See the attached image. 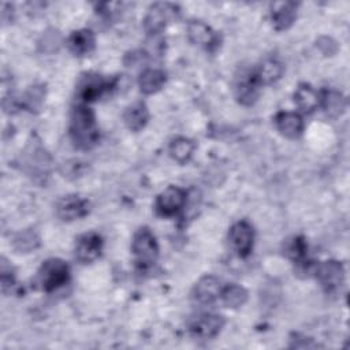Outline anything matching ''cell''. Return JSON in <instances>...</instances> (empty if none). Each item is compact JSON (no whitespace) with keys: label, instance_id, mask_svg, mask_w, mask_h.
I'll return each instance as SVG.
<instances>
[{"label":"cell","instance_id":"1","mask_svg":"<svg viewBox=\"0 0 350 350\" xmlns=\"http://www.w3.org/2000/svg\"><path fill=\"white\" fill-rule=\"evenodd\" d=\"M70 138L75 148L81 150L92 149L100 139V130L96 115L86 104H77L70 115Z\"/></svg>","mask_w":350,"mask_h":350},{"label":"cell","instance_id":"2","mask_svg":"<svg viewBox=\"0 0 350 350\" xmlns=\"http://www.w3.org/2000/svg\"><path fill=\"white\" fill-rule=\"evenodd\" d=\"M68 280H70V267L66 261L60 258L45 260L41 264L36 278V283L45 293L59 290L60 287L67 284Z\"/></svg>","mask_w":350,"mask_h":350},{"label":"cell","instance_id":"3","mask_svg":"<svg viewBox=\"0 0 350 350\" xmlns=\"http://www.w3.org/2000/svg\"><path fill=\"white\" fill-rule=\"evenodd\" d=\"M131 252L134 254L135 264L146 269L152 267L159 257V245L156 237L148 227H139L131 241Z\"/></svg>","mask_w":350,"mask_h":350},{"label":"cell","instance_id":"4","mask_svg":"<svg viewBox=\"0 0 350 350\" xmlns=\"http://www.w3.org/2000/svg\"><path fill=\"white\" fill-rule=\"evenodd\" d=\"M116 86V78H104L98 74H85L77 85V97L82 104L96 101Z\"/></svg>","mask_w":350,"mask_h":350},{"label":"cell","instance_id":"5","mask_svg":"<svg viewBox=\"0 0 350 350\" xmlns=\"http://www.w3.org/2000/svg\"><path fill=\"white\" fill-rule=\"evenodd\" d=\"M179 16V8L171 3H154L148 8L144 27L148 34L156 36L172 21Z\"/></svg>","mask_w":350,"mask_h":350},{"label":"cell","instance_id":"6","mask_svg":"<svg viewBox=\"0 0 350 350\" xmlns=\"http://www.w3.org/2000/svg\"><path fill=\"white\" fill-rule=\"evenodd\" d=\"M313 275L316 276L320 286L327 293L336 291L343 284V280H345L343 265L335 260H327L323 262H317Z\"/></svg>","mask_w":350,"mask_h":350},{"label":"cell","instance_id":"7","mask_svg":"<svg viewBox=\"0 0 350 350\" xmlns=\"http://www.w3.org/2000/svg\"><path fill=\"white\" fill-rule=\"evenodd\" d=\"M224 325V319L216 313H198L189 320V331L200 339H211L216 336Z\"/></svg>","mask_w":350,"mask_h":350},{"label":"cell","instance_id":"8","mask_svg":"<svg viewBox=\"0 0 350 350\" xmlns=\"http://www.w3.org/2000/svg\"><path fill=\"white\" fill-rule=\"evenodd\" d=\"M228 241H230L231 249L239 257H246L250 254L253 249L254 230L246 220L237 221L235 224L231 226L228 231Z\"/></svg>","mask_w":350,"mask_h":350},{"label":"cell","instance_id":"9","mask_svg":"<svg viewBox=\"0 0 350 350\" xmlns=\"http://www.w3.org/2000/svg\"><path fill=\"white\" fill-rule=\"evenodd\" d=\"M103 250V238L97 232H85L75 241L74 256L82 264H89L97 260Z\"/></svg>","mask_w":350,"mask_h":350},{"label":"cell","instance_id":"10","mask_svg":"<svg viewBox=\"0 0 350 350\" xmlns=\"http://www.w3.org/2000/svg\"><path fill=\"white\" fill-rule=\"evenodd\" d=\"M186 202V191L178 186H168L156 198V211L161 216L176 215Z\"/></svg>","mask_w":350,"mask_h":350},{"label":"cell","instance_id":"11","mask_svg":"<svg viewBox=\"0 0 350 350\" xmlns=\"http://www.w3.org/2000/svg\"><path fill=\"white\" fill-rule=\"evenodd\" d=\"M89 212V201L81 196L70 194L60 198L56 204V215L63 221L81 219Z\"/></svg>","mask_w":350,"mask_h":350},{"label":"cell","instance_id":"12","mask_svg":"<svg viewBox=\"0 0 350 350\" xmlns=\"http://www.w3.org/2000/svg\"><path fill=\"white\" fill-rule=\"evenodd\" d=\"M260 83L252 71H242L239 77H237L234 83V92L238 103L242 105H252L258 97Z\"/></svg>","mask_w":350,"mask_h":350},{"label":"cell","instance_id":"13","mask_svg":"<svg viewBox=\"0 0 350 350\" xmlns=\"http://www.w3.org/2000/svg\"><path fill=\"white\" fill-rule=\"evenodd\" d=\"M187 37L194 45L206 51H213L219 46V36L201 21H191L187 25Z\"/></svg>","mask_w":350,"mask_h":350},{"label":"cell","instance_id":"14","mask_svg":"<svg viewBox=\"0 0 350 350\" xmlns=\"http://www.w3.org/2000/svg\"><path fill=\"white\" fill-rule=\"evenodd\" d=\"M221 288L223 287L217 278H215L212 275H206L196 283L191 295H193L194 301H197L198 304L206 305V304L215 302L220 297Z\"/></svg>","mask_w":350,"mask_h":350},{"label":"cell","instance_id":"15","mask_svg":"<svg viewBox=\"0 0 350 350\" xmlns=\"http://www.w3.org/2000/svg\"><path fill=\"white\" fill-rule=\"evenodd\" d=\"M297 18V4L293 1H278L271 4V21L276 30L288 29Z\"/></svg>","mask_w":350,"mask_h":350},{"label":"cell","instance_id":"16","mask_svg":"<svg viewBox=\"0 0 350 350\" xmlns=\"http://www.w3.org/2000/svg\"><path fill=\"white\" fill-rule=\"evenodd\" d=\"M275 126L282 135L295 139L302 134L304 120L295 112H279L275 116Z\"/></svg>","mask_w":350,"mask_h":350},{"label":"cell","instance_id":"17","mask_svg":"<svg viewBox=\"0 0 350 350\" xmlns=\"http://www.w3.org/2000/svg\"><path fill=\"white\" fill-rule=\"evenodd\" d=\"M149 120V111L144 101H135L130 104L123 112V122L131 131H139L146 126Z\"/></svg>","mask_w":350,"mask_h":350},{"label":"cell","instance_id":"18","mask_svg":"<svg viewBox=\"0 0 350 350\" xmlns=\"http://www.w3.org/2000/svg\"><path fill=\"white\" fill-rule=\"evenodd\" d=\"M68 49L77 55V56H83L90 53L94 49L96 45V37L92 30L89 29H81L75 30L70 34L67 40Z\"/></svg>","mask_w":350,"mask_h":350},{"label":"cell","instance_id":"19","mask_svg":"<svg viewBox=\"0 0 350 350\" xmlns=\"http://www.w3.org/2000/svg\"><path fill=\"white\" fill-rule=\"evenodd\" d=\"M253 72L260 85H269L282 77L283 64L279 60L269 57L262 60L257 68L253 70Z\"/></svg>","mask_w":350,"mask_h":350},{"label":"cell","instance_id":"20","mask_svg":"<svg viewBox=\"0 0 350 350\" xmlns=\"http://www.w3.org/2000/svg\"><path fill=\"white\" fill-rule=\"evenodd\" d=\"M165 81H167V75L163 70L146 68L141 72L138 78V86L142 93L153 94L164 86Z\"/></svg>","mask_w":350,"mask_h":350},{"label":"cell","instance_id":"21","mask_svg":"<svg viewBox=\"0 0 350 350\" xmlns=\"http://www.w3.org/2000/svg\"><path fill=\"white\" fill-rule=\"evenodd\" d=\"M294 103L304 113L313 112L320 104V96L308 83H301L294 92Z\"/></svg>","mask_w":350,"mask_h":350},{"label":"cell","instance_id":"22","mask_svg":"<svg viewBox=\"0 0 350 350\" xmlns=\"http://www.w3.org/2000/svg\"><path fill=\"white\" fill-rule=\"evenodd\" d=\"M320 103L325 113L331 118L340 116L346 108V98L335 90H325L320 97Z\"/></svg>","mask_w":350,"mask_h":350},{"label":"cell","instance_id":"23","mask_svg":"<svg viewBox=\"0 0 350 350\" xmlns=\"http://www.w3.org/2000/svg\"><path fill=\"white\" fill-rule=\"evenodd\" d=\"M283 252L294 264H299L308 258V243L304 237H291L284 242Z\"/></svg>","mask_w":350,"mask_h":350},{"label":"cell","instance_id":"24","mask_svg":"<svg viewBox=\"0 0 350 350\" xmlns=\"http://www.w3.org/2000/svg\"><path fill=\"white\" fill-rule=\"evenodd\" d=\"M194 142L186 137H178L170 144V154L179 164H185L190 160L194 152Z\"/></svg>","mask_w":350,"mask_h":350},{"label":"cell","instance_id":"25","mask_svg":"<svg viewBox=\"0 0 350 350\" xmlns=\"http://www.w3.org/2000/svg\"><path fill=\"white\" fill-rule=\"evenodd\" d=\"M220 298L227 308L237 309L246 302L247 291L239 284H228L221 288Z\"/></svg>","mask_w":350,"mask_h":350},{"label":"cell","instance_id":"26","mask_svg":"<svg viewBox=\"0 0 350 350\" xmlns=\"http://www.w3.org/2000/svg\"><path fill=\"white\" fill-rule=\"evenodd\" d=\"M38 243H40V239H38L37 234L30 230L19 232L14 239L15 249L19 252H23V253L34 250L38 246Z\"/></svg>","mask_w":350,"mask_h":350}]
</instances>
